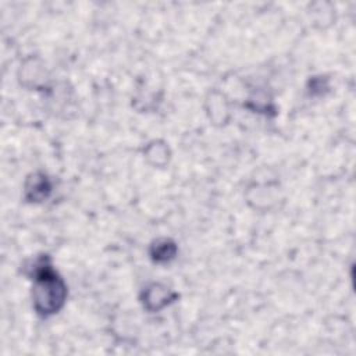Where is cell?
Segmentation results:
<instances>
[{
	"label": "cell",
	"instance_id": "7a4b0ae2",
	"mask_svg": "<svg viewBox=\"0 0 356 356\" xmlns=\"http://www.w3.org/2000/svg\"><path fill=\"white\" fill-rule=\"evenodd\" d=\"M177 298V293L161 284H152L143 292V305L150 312H157Z\"/></svg>",
	"mask_w": 356,
	"mask_h": 356
},
{
	"label": "cell",
	"instance_id": "277c9868",
	"mask_svg": "<svg viewBox=\"0 0 356 356\" xmlns=\"http://www.w3.org/2000/svg\"><path fill=\"white\" fill-rule=\"evenodd\" d=\"M177 254V246L171 239H157L152 243L150 256L157 263H167Z\"/></svg>",
	"mask_w": 356,
	"mask_h": 356
},
{
	"label": "cell",
	"instance_id": "6da1fadb",
	"mask_svg": "<svg viewBox=\"0 0 356 356\" xmlns=\"http://www.w3.org/2000/svg\"><path fill=\"white\" fill-rule=\"evenodd\" d=\"M31 270L33 277L32 299L36 313L43 317L57 313L64 306L67 298L65 282L53 270L46 256L38 259Z\"/></svg>",
	"mask_w": 356,
	"mask_h": 356
},
{
	"label": "cell",
	"instance_id": "3957f363",
	"mask_svg": "<svg viewBox=\"0 0 356 356\" xmlns=\"http://www.w3.org/2000/svg\"><path fill=\"white\" fill-rule=\"evenodd\" d=\"M51 192L49 178L43 172L31 174L25 182V199L28 202L44 200Z\"/></svg>",
	"mask_w": 356,
	"mask_h": 356
}]
</instances>
